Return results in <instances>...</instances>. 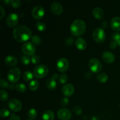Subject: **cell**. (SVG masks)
Segmentation results:
<instances>
[{
    "label": "cell",
    "mask_w": 120,
    "mask_h": 120,
    "mask_svg": "<svg viewBox=\"0 0 120 120\" xmlns=\"http://www.w3.org/2000/svg\"><path fill=\"white\" fill-rule=\"evenodd\" d=\"M111 27L116 31H120V18L114 17L111 20Z\"/></svg>",
    "instance_id": "18"
},
{
    "label": "cell",
    "mask_w": 120,
    "mask_h": 120,
    "mask_svg": "<svg viewBox=\"0 0 120 120\" xmlns=\"http://www.w3.org/2000/svg\"><path fill=\"white\" fill-rule=\"evenodd\" d=\"M31 62L32 63H34V64H38L40 62H41V59L39 57L38 55H34L33 56H32L31 57Z\"/></svg>",
    "instance_id": "32"
},
{
    "label": "cell",
    "mask_w": 120,
    "mask_h": 120,
    "mask_svg": "<svg viewBox=\"0 0 120 120\" xmlns=\"http://www.w3.org/2000/svg\"><path fill=\"white\" fill-rule=\"evenodd\" d=\"M22 51L27 56H33L36 51V47L32 42H26L22 45Z\"/></svg>",
    "instance_id": "5"
},
{
    "label": "cell",
    "mask_w": 120,
    "mask_h": 120,
    "mask_svg": "<svg viewBox=\"0 0 120 120\" xmlns=\"http://www.w3.org/2000/svg\"><path fill=\"white\" fill-rule=\"evenodd\" d=\"M46 86L49 90H53L57 86V83H56V80H55L54 79H53L52 77H50L49 79H48V80L46 81Z\"/></svg>",
    "instance_id": "21"
},
{
    "label": "cell",
    "mask_w": 120,
    "mask_h": 120,
    "mask_svg": "<svg viewBox=\"0 0 120 120\" xmlns=\"http://www.w3.org/2000/svg\"><path fill=\"white\" fill-rule=\"evenodd\" d=\"M52 77L53 79H54L55 80H56V79L57 78V77H58V76H57V74H56V73H55V74H53V76H52Z\"/></svg>",
    "instance_id": "43"
},
{
    "label": "cell",
    "mask_w": 120,
    "mask_h": 120,
    "mask_svg": "<svg viewBox=\"0 0 120 120\" xmlns=\"http://www.w3.org/2000/svg\"><path fill=\"white\" fill-rule=\"evenodd\" d=\"M93 38L97 43H102L105 39V34L103 29L97 28L93 32Z\"/></svg>",
    "instance_id": "6"
},
{
    "label": "cell",
    "mask_w": 120,
    "mask_h": 120,
    "mask_svg": "<svg viewBox=\"0 0 120 120\" xmlns=\"http://www.w3.org/2000/svg\"><path fill=\"white\" fill-rule=\"evenodd\" d=\"M73 112H75L76 114L80 115L82 114V109L80 106L76 105V106H75L73 108Z\"/></svg>",
    "instance_id": "36"
},
{
    "label": "cell",
    "mask_w": 120,
    "mask_h": 120,
    "mask_svg": "<svg viewBox=\"0 0 120 120\" xmlns=\"http://www.w3.org/2000/svg\"><path fill=\"white\" fill-rule=\"evenodd\" d=\"M102 59L106 63H111L114 62L115 56L111 52L105 51L102 54Z\"/></svg>",
    "instance_id": "15"
},
{
    "label": "cell",
    "mask_w": 120,
    "mask_h": 120,
    "mask_svg": "<svg viewBox=\"0 0 120 120\" xmlns=\"http://www.w3.org/2000/svg\"></svg>",
    "instance_id": "48"
},
{
    "label": "cell",
    "mask_w": 120,
    "mask_h": 120,
    "mask_svg": "<svg viewBox=\"0 0 120 120\" xmlns=\"http://www.w3.org/2000/svg\"><path fill=\"white\" fill-rule=\"evenodd\" d=\"M4 62L5 64L9 67H15L18 64L17 59L12 55H8L6 56Z\"/></svg>",
    "instance_id": "16"
},
{
    "label": "cell",
    "mask_w": 120,
    "mask_h": 120,
    "mask_svg": "<svg viewBox=\"0 0 120 120\" xmlns=\"http://www.w3.org/2000/svg\"><path fill=\"white\" fill-rule=\"evenodd\" d=\"M74 39L72 36H69L65 40V45L67 46H70L73 43Z\"/></svg>",
    "instance_id": "34"
},
{
    "label": "cell",
    "mask_w": 120,
    "mask_h": 120,
    "mask_svg": "<svg viewBox=\"0 0 120 120\" xmlns=\"http://www.w3.org/2000/svg\"><path fill=\"white\" fill-rule=\"evenodd\" d=\"M5 15V10L2 6H0V19H2Z\"/></svg>",
    "instance_id": "41"
},
{
    "label": "cell",
    "mask_w": 120,
    "mask_h": 120,
    "mask_svg": "<svg viewBox=\"0 0 120 120\" xmlns=\"http://www.w3.org/2000/svg\"><path fill=\"white\" fill-rule=\"evenodd\" d=\"M38 115L37 111L35 109H30L28 111V116L30 119H35Z\"/></svg>",
    "instance_id": "25"
},
{
    "label": "cell",
    "mask_w": 120,
    "mask_h": 120,
    "mask_svg": "<svg viewBox=\"0 0 120 120\" xmlns=\"http://www.w3.org/2000/svg\"><path fill=\"white\" fill-rule=\"evenodd\" d=\"M10 115V111L7 109H2L0 111V116L2 118L8 117Z\"/></svg>",
    "instance_id": "29"
},
{
    "label": "cell",
    "mask_w": 120,
    "mask_h": 120,
    "mask_svg": "<svg viewBox=\"0 0 120 120\" xmlns=\"http://www.w3.org/2000/svg\"><path fill=\"white\" fill-rule=\"evenodd\" d=\"M118 45L117 43V42H116V41H112V42H111V43H110V47L111 49H116V48H117V46Z\"/></svg>",
    "instance_id": "42"
},
{
    "label": "cell",
    "mask_w": 120,
    "mask_h": 120,
    "mask_svg": "<svg viewBox=\"0 0 120 120\" xmlns=\"http://www.w3.org/2000/svg\"><path fill=\"white\" fill-rule=\"evenodd\" d=\"M117 45H118L120 47V40L119 41H118V42H117Z\"/></svg>",
    "instance_id": "46"
},
{
    "label": "cell",
    "mask_w": 120,
    "mask_h": 120,
    "mask_svg": "<svg viewBox=\"0 0 120 120\" xmlns=\"http://www.w3.org/2000/svg\"><path fill=\"white\" fill-rule=\"evenodd\" d=\"M91 120H100L99 118L97 116H93L92 118H91Z\"/></svg>",
    "instance_id": "44"
},
{
    "label": "cell",
    "mask_w": 120,
    "mask_h": 120,
    "mask_svg": "<svg viewBox=\"0 0 120 120\" xmlns=\"http://www.w3.org/2000/svg\"><path fill=\"white\" fill-rule=\"evenodd\" d=\"M9 120H21L20 119V117L18 116H17L16 114H12L10 116V118H9Z\"/></svg>",
    "instance_id": "40"
},
{
    "label": "cell",
    "mask_w": 120,
    "mask_h": 120,
    "mask_svg": "<svg viewBox=\"0 0 120 120\" xmlns=\"http://www.w3.org/2000/svg\"><path fill=\"white\" fill-rule=\"evenodd\" d=\"M34 76V73H32L29 70H27V71H25L22 77H23V79L25 81H26V82H29V81H30L32 80Z\"/></svg>",
    "instance_id": "22"
},
{
    "label": "cell",
    "mask_w": 120,
    "mask_h": 120,
    "mask_svg": "<svg viewBox=\"0 0 120 120\" xmlns=\"http://www.w3.org/2000/svg\"><path fill=\"white\" fill-rule=\"evenodd\" d=\"M49 72V69L45 64H40L35 68L34 70V75L36 78L41 79L45 77Z\"/></svg>",
    "instance_id": "3"
},
{
    "label": "cell",
    "mask_w": 120,
    "mask_h": 120,
    "mask_svg": "<svg viewBox=\"0 0 120 120\" xmlns=\"http://www.w3.org/2000/svg\"><path fill=\"white\" fill-rule=\"evenodd\" d=\"M39 84L38 81L36 80H32L30 82L29 84V88L32 91H35L39 88Z\"/></svg>",
    "instance_id": "23"
},
{
    "label": "cell",
    "mask_w": 120,
    "mask_h": 120,
    "mask_svg": "<svg viewBox=\"0 0 120 120\" xmlns=\"http://www.w3.org/2000/svg\"><path fill=\"white\" fill-rule=\"evenodd\" d=\"M59 80L60 83L64 84L68 81V76L65 74H62V75H60L59 77Z\"/></svg>",
    "instance_id": "33"
},
{
    "label": "cell",
    "mask_w": 120,
    "mask_h": 120,
    "mask_svg": "<svg viewBox=\"0 0 120 120\" xmlns=\"http://www.w3.org/2000/svg\"><path fill=\"white\" fill-rule=\"evenodd\" d=\"M112 37L114 41H116V42H118L120 40V34H119V33H116V34L112 35Z\"/></svg>",
    "instance_id": "39"
},
{
    "label": "cell",
    "mask_w": 120,
    "mask_h": 120,
    "mask_svg": "<svg viewBox=\"0 0 120 120\" xmlns=\"http://www.w3.org/2000/svg\"><path fill=\"white\" fill-rule=\"evenodd\" d=\"M36 28L39 31H44L46 29V25L44 22H38L36 24Z\"/></svg>",
    "instance_id": "30"
},
{
    "label": "cell",
    "mask_w": 120,
    "mask_h": 120,
    "mask_svg": "<svg viewBox=\"0 0 120 120\" xmlns=\"http://www.w3.org/2000/svg\"><path fill=\"white\" fill-rule=\"evenodd\" d=\"M89 67L90 70L94 73H98L101 70L102 64L99 60L97 59H91L89 63Z\"/></svg>",
    "instance_id": "7"
},
{
    "label": "cell",
    "mask_w": 120,
    "mask_h": 120,
    "mask_svg": "<svg viewBox=\"0 0 120 120\" xmlns=\"http://www.w3.org/2000/svg\"><path fill=\"white\" fill-rule=\"evenodd\" d=\"M69 100L67 97H64V98H63L60 101V104L63 107L67 106L69 104Z\"/></svg>",
    "instance_id": "38"
},
{
    "label": "cell",
    "mask_w": 120,
    "mask_h": 120,
    "mask_svg": "<svg viewBox=\"0 0 120 120\" xmlns=\"http://www.w3.org/2000/svg\"><path fill=\"white\" fill-rule=\"evenodd\" d=\"M45 15V9L42 6L37 5L32 10V15L35 19H41Z\"/></svg>",
    "instance_id": "9"
},
{
    "label": "cell",
    "mask_w": 120,
    "mask_h": 120,
    "mask_svg": "<svg viewBox=\"0 0 120 120\" xmlns=\"http://www.w3.org/2000/svg\"><path fill=\"white\" fill-rule=\"evenodd\" d=\"M75 44L78 49L80 50H83L86 48L87 43L86 41L82 38H78L75 41Z\"/></svg>",
    "instance_id": "17"
},
{
    "label": "cell",
    "mask_w": 120,
    "mask_h": 120,
    "mask_svg": "<svg viewBox=\"0 0 120 120\" xmlns=\"http://www.w3.org/2000/svg\"><path fill=\"white\" fill-rule=\"evenodd\" d=\"M93 15L97 19H101L104 16V12L101 8L96 7L93 10Z\"/></svg>",
    "instance_id": "19"
},
{
    "label": "cell",
    "mask_w": 120,
    "mask_h": 120,
    "mask_svg": "<svg viewBox=\"0 0 120 120\" xmlns=\"http://www.w3.org/2000/svg\"><path fill=\"white\" fill-rule=\"evenodd\" d=\"M86 29V25L82 19H76L70 26V32L75 36H79L84 34Z\"/></svg>",
    "instance_id": "2"
},
{
    "label": "cell",
    "mask_w": 120,
    "mask_h": 120,
    "mask_svg": "<svg viewBox=\"0 0 120 120\" xmlns=\"http://www.w3.org/2000/svg\"><path fill=\"white\" fill-rule=\"evenodd\" d=\"M57 69L60 72H65L68 70L69 67V63L65 58H61L56 63Z\"/></svg>",
    "instance_id": "10"
},
{
    "label": "cell",
    "mask_w": 120,
    "mask_h": 120,
    "mask_svg": "<svg viewBox=\"0 0 120 120\" xmlns=\"http://www.w3.org/2000/svg\"><path fill=\"white\" fill-rule=\"evenodd\" d=\"M32 30L28 26L20 25L13 30L14 38L18 42H26L32 38Z\"/></svg>",
    "instance_id": "1"
},
{
    "label": "cell",
    "mask_w": 120,
    "mask_h": 120,
    "mask_svg": "<svg viewBox=\"0 0 120 120\" xmlns=\"http://www.w3.org/2000/svg\"><path fill=\"white\" fill-rule=\"evenodd\" d=\"M21 71L19 68H14L8 73V79L12 83H16L21 77Z\"/></svg>",
    "instance_id": "4"
},
{
    "label": "cell",
    "mask_w": 120,
    "mask_h": 120,
    "mask_svg": "<svg viewBox=\"0 0 120 120\" xmlns=\"http://www.w3.org/2000/svg\"></svg>",
    "instance_id": "47"
},
{
    "label": "cell",
    "mask_w": 120,
    "mask_h": 120,
    "mask_svg": "<svg viewBox=\"0 0 120 120\" xmlns=\"http://www.w3.org/2000/svg\"><path fill=\"white\" fill-rule=\"evenodd\" d=\"M97 79L98 82H101V83H105L108 80L109 77H108L107 74L104 73H101L97 75Z\"/></svg>",
    "instance_id": "24"
},
{
    "label": "cell",
    "mask_w": 120,
    "mask_h": 120,
    "mask_svg": "<svg viewBox=\"0 0 120 120\" xmlns=\"http://www.w3.org/2000/svg\"><path fill=\"white\" fill-rule=\"evenodd\" d=\"M0 86L2 89H6L7 87H9V84H8L7 81L4 80V79H1V80H0Z\"/></svg>",
    "instance_id": "37"
},
{
    "label": "cell",
    "mask_w": 120,
    "mask_h": 120,
    "mask_svg": "<svg viewBox=\"0 0 120 120\" xmlns=\"http://www.w3.org/2000/svg\"><path fill=\"white\" fill-rule=\"evenodd\" d=\"M15 89L18 91L20 93H24L26 90V87L23 83H19L16 84L15 86Z\"/></svg>",
    "instance_id": "26"
},
{
    "label": "cell",
    "mask_w": 120,
    "mask_h": 120,
    "mask_svg": "<svg viewBox=\"0 0 120 120\" xmlns=\"http://www.w3.org/2000/svg\"><path fill=\"white\" fill-rule=\"evenodd\" d=\"M62 93L66 97H69L73 95L75 92V88L71 84H66L62 87Z\"/></svg>",
    "instance_id": "13"
},
{
    "label": "cell",
    "mask_w": 120,
    "mask_h": 120,
    "mask_svg": "<svg viewBox=\"0 0 120 120\" xmlns=\"http://www.w3.org/2000/svg\"><path fill=\"white\" fill-rule=\"evenodd\" d=\"M19 22V16L16 13H11L7 18L6 23L9 28H14Z\"/></svg>",
    "instance_id": "8"
},
{
    "label": "cell",
    "mask_w": 120,
    "mask_h": 120,
    "mask_svg": "<svg viewBox=\"0 0 120 120\" xmlns=\"http://www.w3.org/2000/svg\"><path fill=\"white\" fill-rule=\"evenodd\" d=\"M8 88H9L10 90H14V88H15V87H14V86L12 85V84H11V85H9V87Z\"/></svg>",
    "instance_id": "45"
},
{
    "label": "cell",
    "mask_w": 120,
    "mask_h": 120,
    "mask_svg": "<svg viewBox=\"0 0 120 120\" xmlns=\"http://www.w3.org/2000/svg\"><path fill=\"white\" fill-rule=\"evenodd\" d=\"M9 5H11L13 8H19L21 7V2L19 0H10Z\"/></svg>",
    "instance_id": "28"
},
{
    "label": "cell",
    "mask_w": 120,
    "mask_h": 120,
    "mask_svg": "<svg viewBox=\"0 0 120 120\" xmlns=\"http://www.w3.org/2000/svg\"><path fill=\"white\" fill-rule=\"evenodd\" d=\"M30 59L29 58V57L28 56H24L22 57V63H23V64L25 65H28L30 63Z\"/></svg>",
    "instance_id": "35"
},
{
    "label": "cell",
    "mask_w": 120,
    "mask_h": 120,
    "mask_svg": "<svg viewBox=\"0 0 120 120\" xmlns=\"http://www.w3.org/2000/svg\"><path fill=\"white\" fill-rule=\"evenodd\" d=\"M51 11L55 15H59L63 12V7L58 2H54L51 5Z\"/></svg>",
    "instance_id": "14"
},
{
    "label": "cell",
    "mask_w": 120,
    "mask_h": 120,
    "mask_svg": "<svg viewBox=\"0 0 120 120\" xmlns=\"http://www.w3.org/2000/svg\"><path fill=\"white\" fill-rule=\"evenodd\" d=\"M8 97L9 96L7 91L4 90L0 91V99L1 101H7L8 99Z\"/></svg>",
    "instance_id": "27"
},
{
    "label": "cell",
    "mask_w": 120,
    "mask_h": 120,
    "mask_svg": "<svg viewBox=\"0 0 120 120\" xmlns=\"http://www.w3.org/2000/svg\"><path fill=\"white\" fill-rule=\"evenodd\" d=\"M57 116L62 120H69L71 117V113L66 109H61L57 111Z\"/></svg>",
    "instance_id": "12"
},
{
    "label": "cell",
    "mask_w": 120,
    "mask_h": 120,
    "mask_svg": "<svg viewBox=\"0 0 120 120\" xmlns=\"http://www.w3.org/2000/svg\"><path fill=\"white\" fill-rule=\"evenodd\" d=\"M55 118V114L51 110H46L42 114L43 120H53Z\"/></svg>",
    "instance_id": "20"
},
{
    "label": "cell",
    "mask_w": 120,
    "mask_h": 120,
    "mask_svg": "<svg viewBox=\"0 0 120 120\" xmlns=\"http://www.w3.org/2000/svg\"><path fill=\"white\" fill-rule=\"evenodd\" d=\"M8 107L12 111L14 112H18L22 109V103L18 100L16 98H12L8 102Z\"/></svg>",
    "instance_id": "11"
},
{
    "label": "cell",
    "mask_w": 120,
    "mask_h": 120,
    "mask_svg": "<svg viewBox=\"0 0 120 120\" xmlns=\"http://www.w3.org/2000/svg\"><path fill=\"white\" fill-rule=\"evenodd\" d=\"M32 42L34 44L36 45H39L41 43V38H40V36H37V35H35V36H33L31 38Z\"/></svg>",
    "instance_id": "31"
}]
</instances>
